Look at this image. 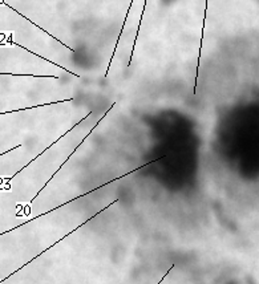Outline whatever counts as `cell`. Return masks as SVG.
<instances>
[{"instance_id": "obj_6", "label": "cell", "mask_w": 259, "mask_h": 284, "mask_svg": "<svg viewBox=\"0 0 259 284\" xmlns=\"http://www.w3.org/2000/svg\"><path fill=\"white\" fill-rule=\"evenodd\" d=\"M173 268H174V266H172V267H170V268H169V270H168V272L165 273L164 276H162V279H161V280H160V281H158V283H157V284H161V283H162V281H164V280H165V277L168 276V275H169V272H170V271H172V270H173Z\"/></svg>"}, {"instance_id": "obj_1", "label": "cell", "mask_w": 259, "mask_h": 284, "mask_svg": "<svg viewBox=\"0 0 259 284\" xmlns=\"http://www.w3.org/2000/svg\"><path fill=\"white\" fill-rule=\"evenodd\" d=\"M164 157H160V158H157L156 160V162H157L158 160H162ZM150 164H154V160L153 161H150V162H148L146 165H144V166H140V168H137L136 170H132V171H129V173H126L125 175H121V177H117V178H114V179H112V181H108L106 183H104L102 186H99V187H95L93 190H89V191H87V193H84L83 195H79V197H76V198H72L71 200H68V202H64V203H61L60 206H56V207H53V208H51V210H48V211H45V212H43V214H40V215H37V217H35V218H32V219H28V221H26V222H23V223H20L19 226H16V227H14V229H11V230H7V231H3V233H0V237L2 235H6V234H8V233H11V231H14V230H19L20 227H23V226H26V225H28L29 222H33V221H36V219H40L41 217H44V215H48L49 212H53V211H56V210H58V208H61V207H64V206H67L68 203H71V202H73V200H76V199H79V198H84L85 195H89L91 193H93V191H96V190H99V189H101V187H104V186H106V185H109V183H112V182H114V181H118V179H122L124 177H126V175H129V174H133V173H136L137 170H141V169H144L145 166H148V165H150Z\"/></svg>"}, {"instance_id": "obj_4", "label": "cell", "mask_w": 259, "mask_h": 284, "mask_svg": "<svg viewBox=\"0 0 259 284\" xmlns=\"http://www.w3.org/2000/svg\"><path fill=\"white\" fill-rule=\"evenodd\" d=\"M91 114H92V112H89V113H88V114H87V116H85V117H83V120H81V121H79V122H77V124H75V125H73V126H72V128H71V129H70V130H67V131H66V133H64V134H61V137H58V138H57V139H56V141H53V142H52L51 145L48 146V148H45V149H44V150H43V152H40V154H37V156H36V157H35V158H33V160H31V161H29V162H28V164H27V165H26V166H23V168H22V169H20V170H18V171H16V173H15V174H14V175H12V177H8V178H3V179H2V181H3V182H6V183H7V185H8V189H10V182H11V181H12V179H14V178H15V177H18V175H19V173H22V171H23V170H24V169H27V168H28L29 165L32 164V162H35V161H36V160H37V158H40V156H43V154H44V153H45V152H47V150H48V149H51L52 146H53V145H56V144H57V142H58V141H61V138H64V137H66V135H67V134H70L71 131H72V129H73V128H76V126H79V125H80V124H83V121H84V120H85V118H88V117L91 116Z\"/></svg>"}, {"instance_id": "obj_2", "label": "cell", "mask_w": 259, "mask_h": 284, "mask_svg": "<svg viewBox=\"0 0 259 284\" xmlns=\"http://www.w3.org/2000/svg\"><path fill=\"white\" fill-rule=\"evenodd\" d=\"M116 202H118V199H116V200H114V202H112V203H109V204H108V206H105V207H104V208H101V210H100V211H97V212H96V214H95V215H93V217H91V218H89V219H87V221H85V222H83V223H81V225H79V226H77V227H76V229H73V230H72V231H70V233H68V234H66V235H64V237H62V238H61V239H58V241H56V242H55V243H52V244H51V246H49V247H48V248H45V250H44V251H41V252H40V254H39V255H36V256H35V258H32V259H31V260H29V262H27V263H26V264H23V266H22V267H20V268H19V270H16V271H15V272H11V273H10V275H8V276H7V277H4L3 280H0V284L3 283V281L8 280V277H11V276H12V275H14V273H16V272H19V271H20V270H23V268H24V267H27V266H28L29 263H32V262H33V260H35V259L40 258V256H41V255H43L44 252L49 251V250H51V248H53V247H55L56 244H58V243H60V242H61V241H64V239H66V238H68V237H70V235H72V234H73V233H76L77 230H80V229H81V227L84 226L85 223L91 222L92 219H95V218H96V217H99V215H100V214H101V212H104V211H105L106 208L112 207V206H113V204H114V203H116Z\"/></svg>"}, {"instance_id": "obj_5", "label": "cell", "mask_w": 259, "mask_h": 284, "mask_svg": "<svg viewBox=\"0 0 259 284\" xmlns=\"http://www.w3.org/2000/svg\"><path fill=\"white\" fill-rule=\"evenodd\" d=\"M73 101V97L71 99H64V100H58V101H53V102H44V104H39V105H33V106H28V108H22V109H14V110H7V112H2L0 116H4V114H10V113H18V112H24V110H29V109H36V108H41V106H49V105H56V104H61V102H71Z\"/></svg>"}, {"instance_id": "obj_3", "label": "cell", "mask_w": 259, "mask_h": 284, "mask_svg": "<svg viewBox=\"0 0 259 284\" xmlns=\"http://www.w3.org/2000/svg\"><path fill=\"white\" fill-rule=\"evenodd\" d=\"M114 106H116V102H114V104H112V105H110V108H109V109L106 110L105 113H104V117H101V118H100V120H99V121H97V124H96V125H95V126H93V129H92V130H91V131H89V133H88V134H87V135H85L84 138H83V141H81V142H80V144H79V145H77V146H76V148H75V149H73V150H72V153H71V154H70V156H68V158H67V160H66V161H64V162H62V164H61V166H60V168H58V169H57V170H56V171H55V173H53V174H52V175H51V178L48 179L47 182H45V185H44V186H43V187H41V189H40V191H37V194H36V195H35V197H33V198H32V199L29 200V203H28V204H27V206H26V208H28V207H29V206H31V203H32L33 200L36 199V198H37V197H39V195H40V193H41V191H43V190H44V189H45V187H47V186H48V183L51 182L52 179L55 178V175H56V174H57L58 171L61 170V168H62V166H64V165H66V164H67V162H68V161H70V160H71V157H72V156H73V154L76 153V152H77V149H79V148H80V146H81V145H83V144H84V141H85V139H87V138H88V137H89V135H91V134H92V133H93V130H95V129H96V128H97V126H99V125H100V124H101L102 121H104V118H105V117H106V114L109 113L110 110L113 109Z\"/></svg>"}]
</instances>
